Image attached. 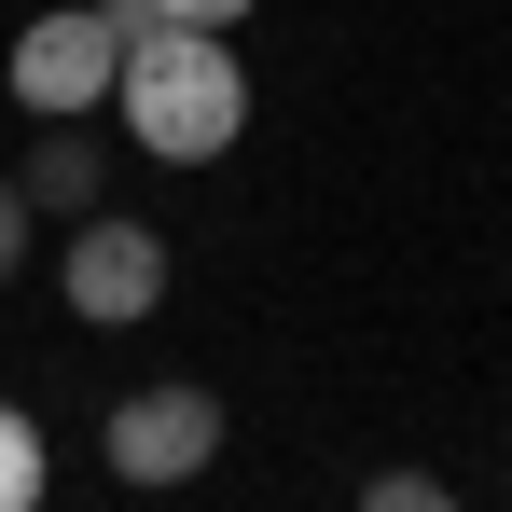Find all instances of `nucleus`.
I'll return each instance as SVG.
<instances>
[{
	"instance_id": "1",
	"label": "nucleus",
	"mask_w": 512,
	"mask_h": 512,
	"mask_svg": "<svg viewBox=\"0 0 512 512\" xmlns=\"http://www.w3.org/2000/svg\"><path fill=\"white\" fill-rule=\"evenodd\" d=\"M111 111H125L139 153H167V167H222L236 125H250V70H236L222 28H167V14H153V28L125 42V70H111Z\"/></svg>"
},
{
	"instance_id": "2",
	"label": "nucleus",
	"mask_w": 512,
	"mask_h": 512,
	"mask_svg": "<svg viewBox=\"0 0 512 512\" xmlns=\"http://www.w3.org/2000/svg\"><path fill=\"white\" fill-rule=\"evenodd\" d=\"M97 457H111L125 485H194V471L222 457V402H208L194 374H167V388H125V402H111V429H97Z\"/></svg>"
},
{
	"instance_id": "3",
	"label": "nucleus",
	"mask_w": 512,
	"mask_h": 512,
	"mask_svg": "<svg viewBox=\"0 0 512 512\" xmlns=\"http://www.w3.org/2000/svg\"><path fill=\"white\" fill-rule=\"evenodd\" d=\"M111 70H125L111 0H70V14H28L14 28V97L28 111H111Z\"/></svg>"
},
{
	"instance_id": "4",
	"label": "nucleus",
	"mask_w": 512,
	"mask_h": 512,
	"mask_svg": "<svg viewBox=\"0 0 512 512\" xmlns=\"http://www.w3.org/2000/svg\"><path fill=\"white\" fill-rule=\"evenodd\" d=\"M56 291H70V319H153V305H167V236H153V222H97V208H84Z\"/></svg>"
},
{
	"instance_id": "5",
	"label": "nucleus",
	"mask_w": 512,
	"mask_h": 512,
	"mask_svg": "<svg viewBox=\"0 0 512 512\" xmlns=\"http://www.w3.org/2000/svg\"><path fill=\"white\" fill-rule=\"evenodd\" d=\"M28 208H97V139H84V111H42V153H28Z\"/></svg>"
},
{
	"instance_id": "6",
	"label": "nucleus",
	"mask_w": 512,
	"mask_h": 512,
	"mask_svg": "<svg viewBox=\"0 0 512 512\" xmlns=\"http://www.w3.org/2000/svg\"><path fill=\"white\" fill-rule=\"evenodd\" d=\"M28 499H42V429L0 402V512H28Z\"/></svg>"
},
{
	"instance_id": "7",
	"label": "nucleus",
	"mask_w": 512,
	"mask_h": 512,
	"mask_svg": "<svg viewBox=\"0 0 512 512\" xmlns=\"http://www.w3.org/2000/svg\"><path fill=\"white\" fill-rule=\"evenodd\" d=\"M28 263V180H0V277Z\"/></svg>"
},
{
	"instance_id": "8",
	"label": "nucleus",
	"mask_w": 512,
	"mask_h": 512,
	"mask_svg": "<svg viewBox=\"0 0 512 512\" xmlns=\"http://www.w3.org/2000/svg\"><path fill=\"white\" fill-rule=\"evenodd\" d=\"M153 14H167V28H236L250 0H153Z\"/></svg>"
}]
</instances>
